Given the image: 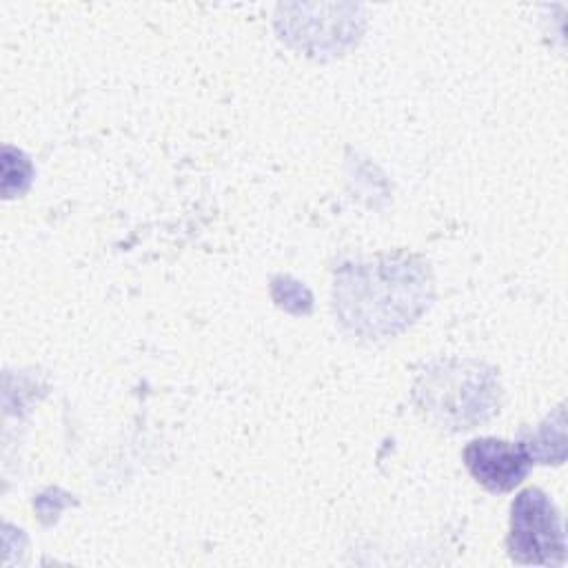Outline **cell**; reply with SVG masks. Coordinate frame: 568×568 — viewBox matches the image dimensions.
I'll return each mask as SVG.
<instances>
[{"label": "cell", "mask_w": 568, "mask_h": 568, "mask_svg": "<svg viewBox=\"0 0 568 568\" xmlns=\"http://www.w3.org/2000/svg\"><path fill=\"white\" fill-rule=\"evenodd\" d=\"M430 288L424 262L413 255H382L339 266L333 306L339 322L357 335H395L422 315Z\"/></svg>", "instance_id": "obj_1"}, {"label": "cell", "mask_w": 568, "mask_h": 568, "mask_svg": "<svg viewBox=\"0 0 568 568\" xmlns=\"http://www.w3.org/2000/svg\"><path fill=\"white\" fill-rule=\"evenodd\" d=\"M413 395L430 419L450 430L475 428L499 406L495 371L470 359L437 362L419 375Z\"/></svg>", "instance_id": "obj_2"}, {"label": "cell", "mask_w": 568, "mask_h": 568, "mask_svg": "<svg viewBox=\"0 0 568 568\" xmlns=\"http://www.w3.org/2000/svg\"><path fill=\"white\" fill-rule=\"evenodd\" d=\"M508 555L517 564L559 566L566 557L564 521L555 504L539 488L521 490L510 508Z\"/></svg>", "instance_id": "obj_3"}, {"label": "cell", "mask_w": 568, "mask_h": 568, "mask_svg": "<svg viewBox=\"0 0 568 568\" xmlns=\"http://www.w3.org/2000/svg\"><path fill=\"white\" fill-rule=\"evenodd\" d=\"M464 464L486 490L508 493L526 479L532 459L521 442L479 437L464 448Z\"/></svg>", "instance_id": "obj_4"}]
</instances>
